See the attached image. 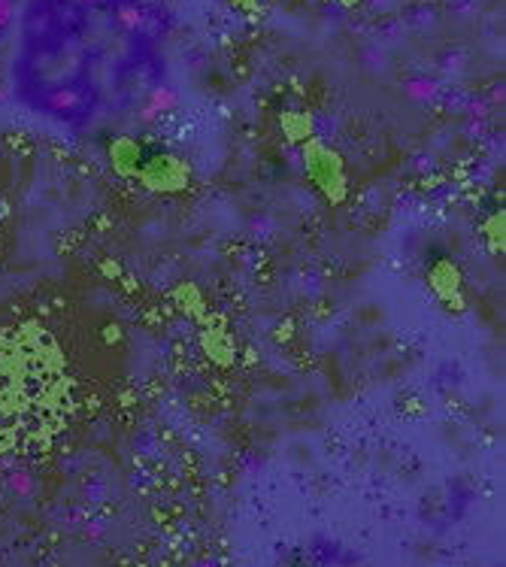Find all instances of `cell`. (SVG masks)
Segmentation results:
<instances>
[{"instance_id":"3","label":"cell","mask_w":506,"mask_h":567,"mask_svg":"<svg viewBox=\"0 0 506 567\" xmlns=\"http://www.w3.org/2000/svg\"><path fill=\"white\" fill-rule=\"evenodd\" d=\"M152 106H155V110H171V106H176V94H171L167 92V89H162V92H155L152 94Z\"/></svg>"},{"instance_id":"1","label":"cell","mask_w":506,"mask_h":567,"mask_svg":"<svg viewBox=\"0 0 506 567\" xmlns=\"http://www.w3.org/2000/svg\"><path fill=\"white\" fill-rule=\"evenodd\" d=\"M47 106L58 116H70V113H76L82 106V97L73 89H52L47 97Z\"/></svg>"},{"instance_id":"2","label":"cell","mask_w":506,"mask_h":567,"mask_svg":"<svg viewBox=\"0 0 506 567\" xmlns=\"http://www.w3.org/2000/svg\"><path fill=\"white\" fill-rule=\"evenodd\" d=\"M16 10H19V3L16 0H0V37L7 34L16 22Z\"/></svg>"}]
</instances>
